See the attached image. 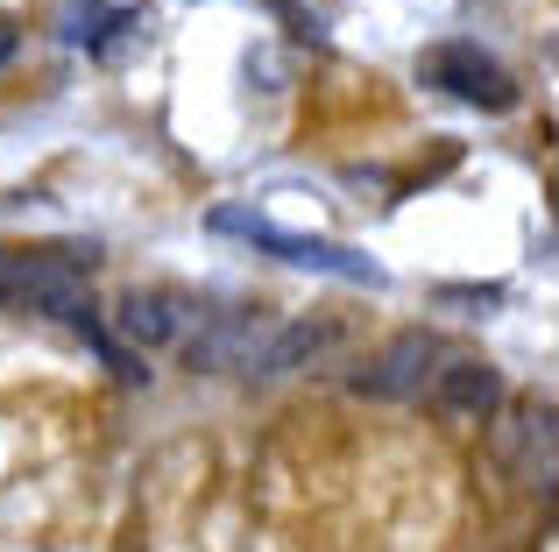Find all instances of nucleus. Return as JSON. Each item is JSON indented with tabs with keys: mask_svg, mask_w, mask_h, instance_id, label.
Returning a JSON list of instances; mask_svg holds the SVG:
<instances>
[{
	"mask_svg": "<svg viewBox=\"0 0 559 552\" xmlns=\"http://www.w3.org/2000/svg\"><path fill=\"white\" fill-rule=\"evenodd\" d=\"M114 28H150V14L142 8H107V0H79V8H64L57 36H64L71 50H107Z\"/></svg>",
	"mask_w": 559,
	"mask_h": 552,
	"instance_id": "obj_8",
	"label": "nucleus"
},
{
	"mask_svg": "<svg viewBox=\"0 0 559 552\" xmlns=\"http://www.w3.org/2000/svg\"><path fill=\"white\" fill-rule=\"evenodd\" d=\"M14 50H22V28H14V22H0V64H8Z\"/></svg>",
	"mask_w": 559,
	"mask_h": 552,
	"instance_id": "obj_9",
	"label": "nucleus"
},
{
	"mask_svg": "<svg viewBox=\"0 0 559 552\" xmlns=\"http://www.w3.org/2000/svg\"><path fill=\"white\" fill-rule=\"evenodd\" d=\"M418 79L439 85V93H453V99H467V107H481V113H510V107H518V79H510L481 43H467V36L432 43V50L418 57Z\"/></svg>",
	"mask_w": 559,
	"mask_h": 552,
	"instance_id": "obj_2",
	"label": "nucleus"
},
{
	"mask_svg": "<svg viewBox=\"0 0 559 552\" xmlns=\"http://www.w3.org/2000/svg\"><path fill=\"white\" fill-rule=\"evenodd\" d=\"M114 326H121L135 347H164V340L185 333V298L178 290H128L121 312H114Z\"/></svg>",
	"mask_w": 559,
	"mask_h": 552,
	"instance_id": "obj_7",
	"label": "nucleus"
},
{
	"mask_svg": "<svg viewBox=\"0 0 559 552\" xmlns=\"http://www.w3.org/2000/svg\"><path fill=\"white\" fill-rule=\"evenodd\" d=\"M205 227H213V235H241V241H255V249L284 255V263H298V269H326V276H347V284H382V269L369 263V255L341 249V241H319V235H284V227H270L262 213L219 206Z\"/></svg>",
	"mask_w": 559,
	"mask_h": 552,
	"instance_id": "obj_1",
	"label": "nucleus"
},
{
	"mask_svg": "<svg viewBox=\"0 0 559 552\" xmlns=\"http://www.w3.org/2000/svg\"><path fill=\"white\" fill-rule=\"evenodd\" d=\"M439 361H447V347H439L425 326H411V333H396L390 347H376V355L355 369V397H382V404L425 397V383H432Z\"/></svg>",
	"mask_w": 559,
	"mask_h": 552,
	"instance_id": "obj_3",
	"label": "nucleus"
},
{
	"mask_svg": "<svg viewBox=\"0 0 559 552\" xmlns=\"http://www.w3.org/2000/svg\"><path fill=\"white\" fill-rule=\"evenodd\" d=\"M432 411L439 418H461V425H481V418H496V404H503V369L481 355H447L432 369Z\"/></svg>",
	"mask_w": 559,
	"mask_h": 552,
	"instance_id": "obj_4",
	"label": "nucleus"
},
{
	"mask_svg": "<svg viewBox=\"0 0 559 552\" xmlns=\"http://www.w3.org/2000/svg\"><path fill=\"white\" fill-rule=\"evenodd\" d=\"M333 340H341V319H290V326H276L270 340L255 347L248 369H255V375H290V369H305L312 355H326Z\"/></svg>",
	"mask_w": 559,
	"mask_h": 552,
	"instance_id": "obj_6",
	"label": "nucleus"
},
{
	"mask_svg": "<svg viewBox=\"0 0 559 552\" xmlns=\"http://www.w3.org/2000/svg\"><path fill=\"white\" fill-rule=\"evenodd\" d=\"M496 446H503L510 475L532 489H552V404H518V418H510L503 432H496Z\"/></svg>",
	"mask_w": 559,
	"mask_h": 552,
	"instance_id": "obj_5",
	"label": "nucleus"
}]
</instances>
